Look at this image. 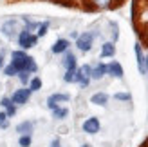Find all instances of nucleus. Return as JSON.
Returning a JSON list of instances; mask_svg holds the SVG:
<instances>
[{
    "instance_id": "1",
    "label": "nucleus",
    "mask_w": 148,
    "mask_h": 147,
    "mask_svg": "<svg viewBox=\"0 0 148 147\" xmlns=\"http://www.w3.org/2000/svg\"><path fill=\"white\" fill-rule=\"evenodd\" d=\"M11 64L16 67V71H27V73H34L36 69H38V65H36L34 62V58L33 56H29L25 55V51L24 49H20V51H13L11 53Z\"/></svg>"
},
{
    "instance_id": "2",
    "label": "nucleus",
    "mask_w": 148,
    "mask_h": 147,
    "mask_svg": "<svg viewBox=\"0 0 148 147\" xmlns=\"http://www.w3.org/2000/svg\"><path fill=\"white\" fill-rule=\"evenodd\" d=\"M22 29H24L22 27V20H18V18H9L2 24V33L7 38H16Z\"/></svg>"
},
{
    "instance_id": "3",
    "label": "nucleus",
    "mask_w": 148,
    "mask_h": 147,
    "mask_svg": "<svg viewBox=\"0 0 148 147\" xmlns=\"http://www.w3.org/2000/svg\"><path fill=\"white\" fill-rule=\"evenodd\" d=\"M36 42H38V36H36L33 31H27L25 27L20 31V35H18V44H20L22 49L33 47V46H36Z\"/></svg>"
},
{
    "instance_id": "4",
    "label": "nucleus",
    "mask_w": 148,
    "mask_h": 147,
    "mask_svg": "<svg viewBox=\"0 0 148 147\" xmlns=\"http://www.w3.org/2000/svg\"><path fill=\"white\" fill-rule=\"evenodd\" d=\"M92 42H94V33H81L76 38V47L79 51H83V53H87V51H90Z\"/></svg>"
},
{
    "instance_id": "5",
    "label": "nucleus",
    "mask_w": 148,
    "mask_h": 147,
    "mask_svg": "<svg viewBox=\"0 0 148 147\" xmlns=\"http://www.w3.org/2000/svg\"><path fill=\"white\" fill-rule=\"evenodd\" d=\"M92 78V67L90 65H81V67L76 71V82H79V85H88Z\"/></svg>"
},
{
    "instance_id": "6",
    "label": "nucleus",
    "mask_w": 148,
    "mask_h": 147,
    "mask_svg": "<svg viewBox=\"0 0 148 147\" xmlns=\"http://www.w3.org/2000/svg\"><path fill=\"white\" fill-rule=\"evenodd\" d=\"M31 89L29 87H24V89H16L14 91V94L11 96V100H13V104L14 105H24V104H27V100H29V96H31Z\"/></svg>"
},
{
    "instance_id": "7",
    "label": "nucleus",
    "mask_w": 148,
    "mask_h": 147,
    "mask_svg": "<svg viewBox=\"0 0 148 147\" xmlns=\"http://www.w3.org/2000/svg\"><path fill=\"white\" fill-rule=\"evenodd\" d=\"M69 100H71V96L67 93H56L47 98V105H49V109H56V107H60V104H65Z\"/></svg>"
},
{
    "instance_id": "8",
    "label": "nucleus",
    "mask_w": 148,
    "mask_h": 147,
    "mask_svg": "<svg viewBox=\"0 0 148 147\" xmlns=\"http://www.w3.org/2000/svg\"><path fill=\"white\" fill-rule=\"evenodd\" d=\"M99 120L96 118V116H90V118H87L83 122V131L87 135H96V133H99Z\"/></svg>"
},
{
    "instance_id": "9",
    "label": "nucleus",
    "mask_w": 148,
    "mask_h": 147,
    "mask_svg": "<svg viewBox=\"0 0 148 147\" xmlns=\"http://www.w3.org/2000/svg\"><path fill=\"white\" fill-rule=\"evenodd\" d=\"M0 105L5 109L4 113L9 116V118H11V116H14V113H16V105H14V104H13V100H11V98H7V96H4L2 100H0Z\"/></svg>"
},
{
    "instance_id": "10",
    "label": "nucleus",
    "mask_w": 148,
    "mask_h": 147,
    "mask_svg": "<svg viewBox=\"0 0 148 147\" xmlns=\"http://www.w3.org/2000/svg\"><path fill=\"white\" fill-rule=\"evenodd\" d=\"M107 73L112 75V76H116V78H123V67H121V64L116 62V60L107 65Z\"/></svg>"
},
{
    "instance_id": "11",
    "label": "nucleus",
    "mask_w": 148,
    "mask_h": 147,
    "mask_svg": "<svg viewBox=\"0 0 148 147\" xmlns=\"http://www.w3.org/2000/svg\"><path fill=\"white\" fill-rule=\"evenodd\" d=\"M69 40H65V38H60V40H56L54 42V46H53V53L54 55H60V53H65V51L69 49Z\"/></svg>"
},
{
    "instance_id": "12",
    "label": "nucleus",
    "mask_w": 148,
    "mask_h": 147,
    "mask_svg": "<svg viewBox=\"0 0 148 147\" xmlns=\"http://www.w3.org/2000/svg\"><path fill=\"white\" fill-rule=\"evenodd\" d=\"M33 129H34V123L33 122H22L16 126V133L22 136V135H31L33 133Z\"/></svg>"
},
{
    "instance_id": "13",
    "label": "nucleus",
    "mask_w": 148,
    "mask_h": 147,
    "mask_svg": "<svg viewBox=\"0 0 148 147\" xmlns=\"http://www.w3.org/2000/svg\"><path fill=\"white\" fill-rule=\"evenodd\" d=\"M90 102L94 105H107V102H108V94L107 93H96L90 96Z\"/></svg>"
},
{
    "instance_id": "14",
    "label": "nucleus",
    "mask_w": 148,
    "mask_h": 147,
    "mask_svg": "<svg viewBox=\"0 0 148 147\" xmlns=\"http://www.w3.org/2000/svg\"><path fill=\"white\" fill-rule=\"evenodd\" d=\"M116 55V46L112 42H105L101 46V58H107V56H114Z\"/></svg>"
},
{
    "instance_id": "15",
    "label": "nucleus",
    "mask_w": 148,
    "mask_h": 147,
    "mask_svg": "<svg viewBox=\"0 0 148 147\" xmlns=\"http://www.w3.org/2000/svg\"><path fill=\"white\" fill-rule=\"evenodd\" d=\"M136 58H137V65H139V71L145 73V56H143V51H141V44H136Z\"/></svg>"
},
{
    "instance_id": "16",
    "label": "nucleus",
    "mask_w": 148,
    "mask_h": 147,
    "mask_svg": "<svg viewBox=\"0 0 148 147\" xmlns=\"http://www.w3.org/2000/svg\"><path fill=\"white\" fill-rule=\"evenodd\" d=\"M105 75H107V65H105V64H98V65L92 69V78H94V80H99V78H103Z\"/></svg>"
},
{
    "instance_id": "17",
    "label": "nucleus",
    "mask_w": 148,
    "mask_h": 147,
    "mask_svg": "<svg viewBox=\"0 0 148 147\" xmlns=\"http://www.w3.org/2000/svg\"><path fill=\"white\" fill-rule=\"evenodd\" d=\"M63 65L67 69H76V56H74L72 53H67L63 58Z\"/></svg>"
},
{
    "instance_id": "18",
    "label": "nucleus",
    "mask_w": 148,
    "mask_h": 147,
    "mask_svg": "<svg viewBox=\"0 0 148 147\" xmlns=\"http://www.w3.org/2000/svg\"><path fill=\"white\" fill-rule=\"evenodd\" d=\"M53 114H54L56 120H63L69 114V109L67 107H56V109H53Z\"/></svg>"
},
{
    "instance_id": "19",
    "label": "nucleus",
    "mask_w": 148,
    "mask_h": 147,
    "mask_svg": "<svg viewBox=\"0 0 148 147\" xmlns=\"http://www.w3.org/2000/svg\"><path fill=\"white\" fill-rule=\"evenodd\" d=\"M29 89L31 91H38V89H42V80L36 76V78H33V80H29Z\"/></svg>"
},
{
    "instance_id": "20",
    "label": "nucleus",
    "mask_w": 148,
    "mask_h": 147,
    "mask_svg": "<svg viewBox=\"0 0 148 147\" xmlns=\"http://www.w3.org/2000/svg\"><path fill=\"white\" fill-rule=\"evenodd\" d=\"M18 145L20 147H29L31 145V135H22L18 138Z\"/></svg>"
},
{
    "instance_id": "21",
    "label": "nucleus",
    "mask_w": 148,
    "mask_h": 147,
    "mask_svg": "<svg viewBox=\"0 0 148 147\" xmlns=\"http://www.w3.org/2000/svg\"><path fill=\"white\" fill-rule=\"evenodd\" d=\"M63 80H65V82H76V69H67Z\"/></svg>"
},
{
    "instance_id": "22",
    "label": "nucleus",
    "mask_w": 148,
    "mask_h": 147,
    "mask_svg": "<svg viewBox=\"0 0 148 147\" xmlns=\"http://www.w3.org/2000/svg\"><path fill=\"white\" fill-rule=\"evenodd\" d=\"M4 75L5 76H14V75H18V71H16V67H14L13 64H9V65L4 67Z\"/></svg>"
},
{
    "instance_id": "23",
    "label": "nucleus",
    "mask_w": 148,
    "mask_h": 147,
    "mask_svg": "<svg viewBox=\"0 0 148 147\" xmlns=\"http://www.w3.org/2000/svg\"><path fill=\"white\" fill-rule=\"evenodd\" d=\"M9 127V116L5 113H0V129H7Z\"/></svg>"
},
{
    "instance_id": "24",
    "label": "nucleus",
    "mask_w": 148,
    "mask_h": 147,
    "mask_svg": "<svg viewBox=\"0 0 148 147\" xmlns=\"http://www.w3.org/2000/svg\"><path fill=\"white\" fill-rule=\"evenodd\" d=\"M47 29H49V22H43V24H40V26H38V33H36V36H38V38H40V36H43V35L47 33Z\"/></svg>"
},
{
    "instance_id": "25",
    "label": "nucleus",
    "mask_w": 148,
    "mask_h": 147,
    "mask_svg": "<svg viewBox=\"0 0 148 147\" xmlns=\"http://www.w3.org/2000/svg\"><path fill=\"white\" fill-rule=\"evenodd\" d=\"M114 98H116V100H123V102H130V100H132L130 93H116Z\"/></svg>"
},
{
    "instance_id": "26",
    "label": "nucleus",
    "mask_w": 148,
    "mask_h": 147,
    "mask_svg": "<svg viewBox=\"0 0 148 147\" xmlns=\"http://www.w3.org/2000/svg\"><path fill=\"white\" fill-rule=\"evenodd\" d=\"M29 75H31V73H27V71H20V73H18L20 82H22V84H27V82H29Z\"/></svg>"
},
{
    "instance_id": "27",
    "label": "nucleus",
    "mask_w": 148,
    "mask_h": 147,
    "mask_svg": "<svg viewBox=\"0 0 148 147\" xmlns=\"http://www.w3.org/2000/svg\"><path fill=\"white\" fill-rule=\"evenodd\" d=\"M110 27H112V38H114V40H117V36H119V33H117V29H119V27H117V24H116V22H110Z\"/></svg>"
},
{
    "instance_id": "28",
    "label": "nucleus",
    "mask_w": 148,
    "mask_h": 147,
    "mask_svg": "<svg viewBox=\"0 0 148 147\" xmlns=\"http://www.w3.org/2000/svg\"><path fill=\"white\" fill-rule=\"evenodd\" d=\"M94 2H96V6H101V7L110 6V0H94Z\"/></svg>"
},
{
    "instance_id": "29",
    "label": "nucleus",
    "mask_w": 148,
    "mask_h": 147,
    "mask_svg": "<svg viewBox=\"0 0 148 147\" xmlns=\"http://www.w3.org/2000/svg\"><path fill=\"white\" fill-rule=\"evenodd\" d=\"M4 56H5V51H0V69L4 67Z\"/></svg>"
},
{
    "instance_id": "30",
    "label": "nucleus",
    "mask_w": 148,
    "mask_h": 147,
    "mask_svg": "<svg viewBox=\"0 0 148 147\" xmlns=\"http://www.w3.org/2000/svg\"><path fill=\"white\" fill-rule=\"evenodd\" d=\"M51 147H62L60 145V140H58V138H56V140H53V142H51Z\"/></svg>"
},
{
    "instance_id": "31",
    "label": "nucleus",
    "mask_w": 148,
    "mask_h": 147,
    "mask_svg": "<svg viewBox=\"0 0 148 147\" xmlns=\"http://www.w3.org/2000/svg\"><path fill=\"white\" fill-rule=\"evenodd\" d=\"M145 73H146V75H148V56L145 58Z\"/></svg>"
},
{
    "instance_id": "32",
    "label": "nucleus",
    "mask_w": 148,
    "mask_h": 147,
    "mask_svg": "<svg viewBox=\"0 0 148 147\" xmlns=\"http://www.w3.org/2000/svg\"><path fill=\"white\" fill-rule=\"evenodd\" d=\"M81 147H92V145H88V144H85V145H81Z\"/></svg>"
}]
</instances>
